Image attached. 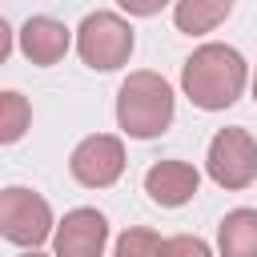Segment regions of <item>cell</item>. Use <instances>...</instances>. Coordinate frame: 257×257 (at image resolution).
Masks as SVG:
<instances>
[{"label":"cell","instance_id":"obj_1","mask_svg":"<svg viewBox=\"0 0 257 257\" xmlns=\"http://www.w3.org/2000/svg\"><path fill=\"white\" fill-rule=\"evenodd\" d=\"M245 80H249V64L233 44H201L181 68L185 96L205 112L229 108L245 92Z\"/></svg>","mask_w":257,"mask_h":257},{"label":"cell","instance_id":"obj_2","mask_svg":"<svg viewBox=\"0 0 257 257\" xmlns=\"http://www.w3.org/2000/svg\"><path fill=\"white\" fill-rule=\"evenodd\" d=\"M173 88L161 72H128L116 92V124L137 141H153L173 124Z\"/></svg>","mask_w":257,"mask_h":257},{"label":"cell","instance_id":"obj_3","mask_svg":"<svg viewBox=\"0 0 257 257\" xmlns=\"http://www.w3.org/2000/svg\"><path fill=\"white\" fill-rule=\"evenodd\" d=\"M76 52L96 72H112V68L128 64V56H133V28H128V20H120L116 12L84 16L80 28H76Z\"/></svg>","mask_w":257,"mask_h":257},{"label":"cell","instance_id":"obj_4","mask_svg":"<svg viewBox=\"0 0 257 257\" xmlns=\"http://www.w3.org/2000/svg\"><path fill=\"white\" fill-rule=\"evenodd\" d=\"M0 233L12 245L36 249L52 233V209H48V201L40 193H32V189L8 185L0 193Z\"/></svg>","mask_w":257,"mask_h":257},{"label":"cell","instance_id":"obj_5","mask_svg":"<svg viewBox=\"0 0 257 257\" xmlns=\"http://www.w3.org/2000/svg\"><path fill=\"white\" fill-rule=\"evenodd\" d=\"M205 169L221 189H249L257 177V141L245 128H221L209 141Z\"/></svg>","mask_w":257,"mask_h":257},{"label":"cell","instance_id":"obj_6","mask_svg":"<svg viewBox=\"0 0 257 257\" xmlns=\"http://www.w3.org/2000/svg\"><path fill=\"white\" fill-rule=\"evenodd\" d=\"M68 169H72V177H76L84 189H108V185L124 173V145H120V137H108V133L84 137V141L72 149Z\"/></svg>","mask_w":257,"mask_h":257},{"label":"cell","instance_id":"obj_7","mask_svg":"<svg viewBox=\"0 0 257 257\" xmlns=\"http://www.w3.org/2000/svg\"><path fill=\"white\" fill-rule=\"evenodd\" d=\"M104 241H108V221L96 209L64 213V221L52 233L56 257H104Z\"/></svg>","mask_w":257,"mask_h":257},{"label":"cell","instance_id":"obj_8","mask_svg":"<svg viewBox=\"0 0 257 257\" xmlns=\"http://www.w3.org/2000/svg\"><path fill=\"white\" fill-rule=\"evenodd\" d=\"M197 185H201V173L189 161H157L145 173V193L165 209H177V205L193 201Z\"/></svg>","mask_w":257,"mask_h":257},{"label":"cell","instance_id":"obj_9","mask_svg":"<svg viewBox=\"0 0 257 257\" xmlns=\"http://www.w3.org/2000/svg\"><path fill=\"white\" fill-rule=\"evenodd\" d=\"M68 44H72V32L52 16H28L24 28H20V52L40 68L56 64L68 52Z\"/></svg>","mask_w":257,"mask_h":257},{"label":"cell","instance_id":"obj_10","mask_svg":"<svg viewBox=\"0 0 257 257\" xmlns=\"http://www.w3.org/2000/svg\"><path fill=\"white\" fill-rule=\"evenodd\" d=\"M221 257H257V209H233L217 225Z\"/></svg>","mask_w":257,"mask_h":257},{"label":"cell","instance_id":"obj_11","mask_svg":"<svg viewBox=\"0 0 257 257\" xmlns=\"http://www.w3.org/2000/svg\"><path fill=\"white\" fill-rule=\"evenodd\" d=\"M229 12H233V0H177L173 24L189 36H201V32H213Z\"/></svg>","mask_w":257,"mask_h":257},{"label":"cell","instance_id":"obj_12","mask_svg":"<svg viewBox=\"0 0 257 257\" xmlns=\"http://www.w3.org/2000/svg\"><path fill=\"white\" fill-rule=\"evenodd\" d=\"M28 120H32V108H28V100L20 96V92H0V141L4 145H12V141H20L24 137V128H28Z\"/></svg>","mask_w":257,"mask_h":257},{"label":"cell","instance_id":"obj_13","mask_svg":"<svg viewBox=\"0 0 257 257\" xmlns=\"http://www.w3.org/2000/svg\"><path fill=\"white\" fill-rule=\"evenodd\" d=\"M161 237L153 233V229H124L120 233V241H116V249H112V257H161Z\"/></svg>","mask_w":257,"mask_h":257},{"label":"cell","instance_id":"obj_14","mask_svg":"<svg viewBox=\"0 0 257 257\" xmlns=\"http://www.w3.org/2000/svg\"><path fill=\"white\" fill-rule=\"evenodd\" d=\"M161 257H213V253H209V245H205L201 237H189V233H181V237H165V245H161Z\"/></svg>","mask_w":257,"mask_h":257},{"label":"cell","instance_id":"obj_15","mask_svg":"<svg viewBox=\"0 0 257 257\" xmlns=\"http://www.w3.org/2000/svg\"><path fill=\"white\" fill-rule=\"evenodd\" d=\"M116 4H120L128 16H157L169 0H116Z\"/></svg>","mask_w":257,"mask_h":257},{"label":"cell","instance_id":"obj_16","mask_svg":"<svg viewBox=\"0 0 257 257\" xmlns=\"http://www.w3.org/2000/svg\"><path fill=\"white\" fill-rule=\"evenodd\" d=\"M253 100H257V72H253Z\"/></svg>","mask_w":257,"mask_h":257},{"label":"cell","instance_id":"obj_17","mask_svg":"<svg viewBox=\"0 0 257 257\" xmlns=\"http://www.w3.org/2000/svg\"><path fill=\"white\" fill-rule=\"evenodd\" d=\"M20 257H40V253H36V249H32V253H20Z\"/></svg>","mask_w":257,"mask_h":257}]
</instances>
